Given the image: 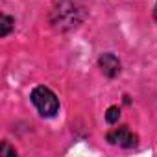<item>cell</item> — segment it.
Instances as JSON below:
<instances>
[{"label":"cell","mask_w":157,"mask_h":157,"mask_svg":"<svg viewBox=\"0 0 157 157\" xmlns=\"http://www.w3.org/2000/svg\"><path fill=\"white\" fill-rule=\"evenodd\" d=\"M83 19V8H78L76 0H61L52 11V24L59 30L76 28Z\"/></svg>","instance_id":"obj_1"},{"label":"cell","mask_w":157,"mask_h":157,"mask_svg":"<svg viewBox=\"0 0 157 157\" xmlns=\"http://www.w3.org/2000/svg\"><path fill=\"white\" fill-rule=\"evenodd\" d=\"M32 102L37 107V111L43 117H56V113L59 111V100L57 96L44 85H39L32 91Z\"/></svg>","instance_id":"obj_2"},{"label":"cell","mask_w":157,"mask_h":157,"mask_svg":"<svg viewBox=\"0 0 157 157\" xmlns=\"http://www.w3.org/2000/svg\"><path fill=\"white\" fill-rule=\"evenodd\" d=\"M107 142L120 146V148H133L137 144V135H133L126 126L124 128H115L113 131L107 133Z\"/></svg>","instance_id":"obj_3"},{"label":"cell","mask_w":157,"mask_h":157,"mask_svg":"<svg viewBox=\"0 0 157 157\" xmlns=\"http://www.w3.org/2000/svg\"><path fill=\"white\" fill-rule=\"evenodd\" d=\"M98 65L102 68V72L109 78H115L118 72H120V61L113 56V54H104L100 59H98Z\"/></svg>","instance_id":"obj_4"},{"label":"cell","mask_w":157,"mask_h":157,"mask_svg":"<svg viewBox=\"0 0 157 157\" xmlns=\"http://www.w3.org/2000/svg\"><path fill=\"white\" fill-rule=\"evenodd\" d=\"M0 24H2V30H0V35H2V37H6V35L10 33L11 26H13V19H11L10 15H2V17H0Z\"/></svg>","instance_id":"obj_5"},{"label":"cell","mask_w":157,"mask_h":157,"mask_svg":"<svg viewBox=\"0 0 157 157\" xmlns=\"http://www.w3.org/2000/svg\"><path fill=\"white\" fill-rule=\"evenodd\" d=\"M118 118H120V109L118 107H109L107 109V113H105V120L109 122V124H115V122H118Z\"/></svg>","instance_id":"obj_6"},{"label":"cell","mask_w":157,"mask_h":157,"mask_svg":"<svg viewBox=\"0 0 157 157\" xmlns=\"http://www.w3.org/2000/svg\"><path fill=\"white\" fill-rule=\"evenodd\" d=\"M0 155H15V150H11L8 146V142H2V148H0Z\"/></svg>","instance_id":"obj_7"},{"label":"cell","mask_w":157,"mask_h":157,"mask_svg":"<svg viewBox=\"0 0 157 157\" xmlns=\"http://www.w3.org/2000/svg\"><path fill=\"white\" fill-rule=\"evenodd\" d=\"M153 17H155V21H157V2H155V10H153Z\"/></svg>","instance_id":"obj_8"}]
</instances>
